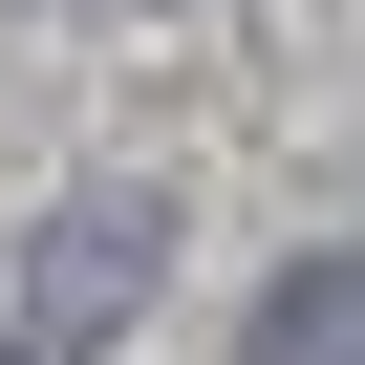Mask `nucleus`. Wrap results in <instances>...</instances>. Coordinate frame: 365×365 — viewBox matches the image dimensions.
Returning a JSON list of instances; mask_svg holds the SVG:
<instances>
[{
    "mask_svg": "<svg viewBox=\"0 0 365 365\" xmlns=\"http://www.w3.org/2000/svg\"><path fill=\"white\" fill-rule=\"evenodd\" d=\"M150 258H172V215H150V194H65V215H43V258H22V344H108V322L150 301Z\"/></svg>",
    "mask_w": 365,
    "mask_h": 365,
    "instance_id": "obj_1",
    "label": "nucleus"
},
{
    "mask_svg": "<svg viewBox=\"0 0 365 365\" xmlns=\"http://www.w3.org/2000/svg\"><path fill=\"white\" fill-rule=\"evenodd\" d=\"M237 365H365V258H301V279H258V344Z\"/></svg>",
    "mask_w": 365,
    "mask_h": 365,
    "instance_id": "obj_2",
    "label": "nucleus"
}]
</instances>
